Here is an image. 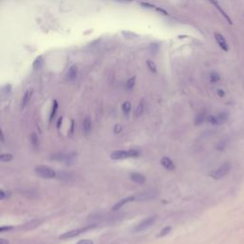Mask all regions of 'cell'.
<instances>
[{
    "mask_svg": "<svg viewBox=\"0 0 244 244\" xmlns=\"http://www.w3.org/2000/svg\"><path fill=\"white\" fill-rule=\"evenodd\" d=\"M216 93H217V96H219V97H223L225 96V92L222 89H217L216 90Z\"/></svg>",
    "mask_w": 244,
    "mask_h": 244,
    "instance_id": "36",
    "label": "cell"
},
{
    "mask_svg": "<svg viewBox=\"0 0 244 244\" xmlns=\"http://www.w3.org/2000/svg\"><path fill=\"white\" fill-rule=\"evenodd\" d=\"M146 64H147V66L148 68L150 69V71L153 72H156V65L155 64V62H153L152 60H147L146 61Z\"/></svg>",
    "mask_w": 244,
    "mask_h": 244,
    "instance_id": "30",
    "label": "cell"
},
{
    "mask_svg": "<svg viewBox=\"0 0 244 244\" xmlns=\"http://www.w3.org/2000/svg\"><path fill=\"white\" fill-rule=\"evenodd\" d=\"M207 119V115H206V113L205 112H200L199 114H198V115L195 117V124L196 126L198 125H201L205 120Z\"/></svg>",
    "mask_w": 244,
    "mask_h": 244,
    "instance_id": "18",
    "label": "cell"
},
{
    "mask_svg": "<svg viewBox=\"0 0 244 244\" xmlns=\"http://www.w3.org/2000/svg\"><path fill=\"white\" fill-rule=\"evenodd\" d=\"M77 72H78L77 67H76L75 65H72L67 72V75H66L67 79L70 80V81L75 80L76 78V76H77Z\"/></svg>",
    "mask_w": 244,
    "mask_h": 244,
    "instance_id": "16",
    "label": "cell"
},
{
    "mask_svg": "<svg viewBox=\"0 0 244 244\" xmlns=\"http://www.w3.org/2000/svg\"><path fill=\"white\" fill-rule=\"evenodd\" d=\"M62 120H63V118L62 117H60L58 119V122H57V128L59 129V128H60V124L62 123Z\"/></svg>",
    "mask_w": 244,
    "mask_h": 244,
    "instance_id": "40",
    "label": "cell"
},
{
    "mask_svg": "<svg viewBox=\"0 0 244 244\" xmlns=\"http://www.w3.org/2000/svg\"><path fill=\"white\" fill-rule=\"evenodd\" d=\"M243 18H244V12H243Z\"/></svg>",
    "mask_w": 244,
    "mask_h": 244,
    "instance_id": "44",
    "label": "cell"
},
{
    "mask_svg": "<svg viewBox=\"0 0 244 244\" xmlns=\"http://www.w3.org/2000/svg\"><path fill=\"white\" fill-rule=\"evenodd\" d=\"M83 130L86 134H89L92 130V122H91L90 117H85L83 120Z\"/></svg>",
    "mask_w": 244,
    "mask_h": 244,
    "instance_id": "20",
    "label": "cell"
},
{
    "mask_svg": "<svg viewBox=\"0 0 244 244\" xmlns=\"http://www.w3.org/2000/svg\"><path fill=\"white\" fill-rule=\"evenodd\" d=\"M0 136H1V142L4 143V135H3V131L1 130V132H0Z\"/></svg>",
    "mask_w": 244,
    "mask_h": 244,
    "instance_id": "41",
    "label": "cell"
},
{
    "mask_svg": "<svg viewBox=\"0 0 244 244\" xmlns=\"http://www.w3.org/2000/svg\"><path fill=\"white\" fill-rule=\"evenodd\" d=\"M131 109H132V105H131V102L129 101H125L122 105V110H123V113L125 114L126 115H128L131 112Z\"/></svg>",
    "mask_w": 244,
    "mask_h": 244,
    "instance_id": "24",
    "label": "cell"
},
{
    "mask_svg": "<svg viewBox=\"0 0 244 244\" xmlns=\"http://www.w3.org/2000/svg\"><path fill=\"white\" fill-rule=\"evenodd\" d=\"M156 216H149L147 217L146 219H144L140 222L139 224H138L135 226V232H143V231L149 229L150 227H151L153 223L156 222Z\"/></svg>",
    "mask_w": 244,
    "mask_h": 244,
    "instance_id": "5",
    "label": "cell"
},
{
    "mask_svg": "<svg viewBox=\"0 0 244 244\" xmlns=\"http://www.w3.org/2000/svg\"><path fill=\"white\" fill-rule=\"evenodd\" d=\"M129 157V153H128V151H115L114 153H112L111 155V158L112 159H115V160H120V159H125V158Z\"/></svg>",
    "mask_w": 244,
    "mask_h": 244,
    "instance_id": "11",
    "label": "cell"
},
{
    "mask_svg": "<svg viewBox=\"0 0 244 244\" xmlns=\"http://www.w3.org/2000/svg\"><path fill=\"white\" fill-rule=\"evenodd\" d=\"M12 158H14V156H12V153H2V155L0 156V161L9 162L12 160Z\"/></svg>",
    "mask_w": 244,
    "mask_h": 244,
    "instance_id": "26",
    "label": "cell"
},
{
    "mask_svg": "<svg viewBox=\"0 0 244 244\" xmlns=\"http://www.w3.org/2000/svg\"><path fill=\"white\" fill-rule=\"evenodd\" d=\"M119 1H132V0H119Z\"/></svg>",
    "mask_w": 244,
    "mask_h": 244,
    "instance_id": "42",
    "label": "cell"
},
{
    "mask_svg": "<svg viewBox=\"0 0 244 244\" xmlns=\"http://www.w3.org/2000/svg\"><path fill=\"white\" fill-rule=\"evenodd\" d=\"M171 231H172V227H171V226L165 227V228L162 229L160 232H159V234L157 235V237H165V235H168L171 232Z\"/></svg>",
    "mask_w": 244,
    "mask_h": 244,
    "instance_id": "27",
    "label": "cell"
},
{
    "mask_svg": "<svg viewBox=\"0 0 244 244\" xmlns=\"http://www.w3.org/2000/svg\"><path fill=\"white\" fill-rule=\"evenodd\" d=\"M77 244H93V242L90 239H84V240H80Z\"/></svg>",
    "mask_w": 244,
    "mask_h": 244,
    "instance_id": "37",
    "label": "cell"
},
{
    "mask_svg": "<svg viewBox=\"0 0 244 244\" xmlns=\"http://www.w3.org/2000/svg\"><path fill=\"white\" fill-rule=\"evenodd\" d=\"M10 196V193H8V192H5L4 190H1L0 191V199L3 200V199H5L7 198H9Z\"/></svg>",
    "mask_w": 244,
    "mask_h": 244,
    "instance_id": "33",
    "label": "cell"
},
{
    "mask_svg": "<svg viewBox=\"0 0 244 244\" xmlns=\"http://www.w3.org/2000/svg\"><path fill=\"white\" fill-rule=\"evenodd\" d=\"M128 153H129V157H138L140 156V152L138 150H135V149H130L128 150Z\"/></svg>",
    "mask_w": 244,
    "mask_h": 244,
    "instance_id": "29",
    "label": "cell"
},
{
    "mask_svg": "<svg viewBox=\"0 0 244 244\" xmlns=\"http://www.w3.org/2000/svg\"><path fill=\"white\" fill-rule=\"evenodd\" d=\"M121 130H122V126L120 124H117V125L114 126V134H119V132H121Z\"/></svg>",
    "mask_w": 244,
    "mask_h": 244,
    "instance_id": "34",
    "label": "cell"
},
{
    "mask_svg": "<svg viewBox=\"0 0 244 244\" xmlns=\"http://www.w3.org/2000/svg\"><path fill=\"white\" fill-rule=\"evenodd\" d=\"M0 244H10V241L8 239L0 238Z\"/></svg>",
    "mask_w": 244,
    "mask_h": 244,
    "instance_id": "39",
    "label": "cell"
},
{
    "mask_svg": "<svg viewBox=\"0 0 244 244\" xmlns=\"http://www.w3.org/2000/svg\"><path fill=\"white\" fill-rule=\"evenodd\" d=\"M208 1L212 4V5L216 8V9L219 12V14L222 15V17H223L227 22L229 23V25H233V21L232 19H231V17L228 15V14L223 10V8L221 7V5L219 4V2H218V0H208Z\"/></svg>",
    "mask_w": 244,
    "mask_h": 244,
    "instance_id": "7",
    "label": "cell"
},
{
    "mask_svg": "<svg viewBox=\"0 0 244 244\" xmlns=\"http://www.w3.org/2000/svg\"><path fill=\"white\" fill-rule=\"evenodd\" d=\"M42 221H43V219H41V218H37V219H33V220H31V221L27 222L26 224H24L23 227H22V229L25 230V231L33 230V229L37 228V227L42 223Z\"/></svg>",
    "mask_w": 244,
    "mask_h": 244,
    "instance_id": "9",
    "label": "cell"
},
{
    "mask_svg": "<svg viewBox=\"0 0 244 244\" xmlns=\"http://www.w3.org/2000/svg\"><path fill=\"white\" fill-rule=\"evenodd\" d=\"M144 113V102L140 101V103L138 104V106L136 107L135 112V117H140L141 115Z\"/></svg>",
    "mask_w": 244,
    "mask_h": 244,
    "instance_id": "22",
    "label": "cell"
},
{
    "mask_svg": "<svg viewBox=\"0 0 244 244\" xmlns=\"http://www.w3.org/2000/svg\"><path fill=\"white\" fill-rule=\"evenodd\" d=\"M57 109H58V103L56 100H54L53 101V107H52V112H51V114H50V122L53 121V119L54 118L55 114H56V112H57Z\"/></svg>",
    "mask_w": 244,
    "mask_h": 244,
    "instance_id": "23",
    "label": "cell"
},
{
    "mask_svg": "<svg viewBox=\"0 0 244 244\" xmlns=\"http://www.w3.org/2000/svg\"><path fill=\"white\" fill-rule=\"evenodd\" d=\"M229 113L224 111V112H221L219 113L216 117V120H217V125H222V124H224L227 120H228L229 118Z\"/></svg>",
    "mask_w": 244,
    "mask_h": 244,
    "instance_id": "17",
    "label": "cell"
},
{
    "mask_svg": "<svg viewBox=\"0 0 244 244\" xmlns=\"http://www.w3.org/2000/svg\"><path fill=\"white\" fill-rule=\"evenodd\" d=\"M31 144L35 150H37L39 147V141H38V136L36 132H33L31 135Z\"/></svg>",
    "mask_w": 244,
    "mask_h": 244,
    "instance_id": "21",
    "label": "cell"
},
{
    "mask_svg": "<svg viewBox=\"0 0 244 244\" xmlns=\"http://www.w3.org/2000/svg\"><path fill=\"white\" fill-rule=\"evenodd\" d=\"M206 120L209 123L213 124V125H217V120H216V115H208Z\"/></svg>",
    "mask_w": 244,
    "mask_h": 244,
    "instance_id": "32",
    "label": "cell"
},
{
    "mask_svg": "<svg viewBox=\"0 0 244 244\" xmlns=\"http://www.w3.org/2000/svg\"><path fill=\"white\" fill-rule=\"evenodd\" d=\"M33 93V89H29V90H27L26 92H25L24 96L22 97V100H21V109H25V108H26V106L28 105V103H29L30 100H31V98H32Z\"/></svg>",
    "mask_w": 244,
    "mask_h": 244,
    "instance_id": "10",
    "label": "cell"
},
{
    "mask_svg": "<svg viewBox=\"0 0 244 244\" xmlns=\"http://www.w3.org/2000/svg\"><path fill=\"white\" fill-rule=\"evenodd\" d=\"M215 39L216 41L217 45L219 46V48L224 51V52H228L229 51V46H228V43H227V41L225 39V37L221 35L219 33H215Z\"/></svg>",
    "mask_w": 244,
    "mask_h": 244,
    "instance_id": "8",
    "label": "cell"
},
{
    "mask_svg": "<svg viewBox=\"0 0 244 244\" xmlns=\"http://www.w3.org/2000/svg\"><path fill=\"white\" fill-rule=\"evenodd\" d=\"M130 178L132 181L138 183V184H143V183H145V181H146V177L139 173H132L130 174Z\"/></svg>",
    "mask_w": 244,
    "mask_h": 244,
    "instance_id": "13",
    "label": "cell"
},
{
    "mask_svg": "<svg viewBox=\"0 0 244 244\" xmlns=\"http://www.w3.org/2000/svg\"><path fill=\"white\" fill-rule=\"evenodd\" d=\"M43 64H44V58L43 56H38L35 59V61H33V68L35 70H40L42 66H43Z\"/></svg>",
    "mask_w": 244,
    "mask_h": 244,
    "instance_id": "19",
    "label": "cell"
},
{
    "mask_svg": "<svg viewBox=\"0 0 244 244\" xmlns=\"http://www.w3.org/2000/svg\"><path fill=\"white\" fill-rule=\"evenodd\" d=\"M35 173L36 174H38L39 177L43 178H54L56 177V173H55V171L54 169L43 165L35 167Z\"/></svg>",
    "mask_w": 244,
    "mask_h": 244,
    "instance_id": "2",
    "label": "cell"
},
{
    "mask_svg": "<svg viewBox=\"0 0 244 244\" xmlns=\"http://www.w3.org/2000/svg\"><path fill=\"white\" fill-rule=\"evenodd\" d=\"M161 165L164 167L166 170H169V171H173L174 169V162L172 161V159L169 157H162V159L160 161Z\"/></svg>",
    "mask_w": 244,
    "mask_h": 244,
    "instance_id": "15",
    "label": "cell"
},
{
    "mask_svg": "<svg viewBox=\"0 0 244 244\" xmlns=\"http://www.w3.org/2000/svg\"><path fill=\"white\" fill-rule=\"evenodd\" d=\"M231 170V164L230 162H224L219 168H217L216 170L213 171L211 173V177L214 179H220L222 177H224L225 175L230 172Z\"/></svg>",
    "mask_w": 244,
    "mask_h": 244,
    "instance_id": "3",
    "label": "cell"
},
{
    "mask_svg": "<svg viewBox=\"0 0 244 244\" xmlns=\"http://www.w3.org/2000/svg\"><path fill=\"white\" fill-rule=\"evenodd\" d=\"M114 244H121V243H114Z\"/></svg>",
    "mask_w": 244,
    "mask_h": 244,
    "instance_id": "43",
    "label": "cell"
},
{
    "mask_svg": "<svg viewBox=\"0 0 244 244\" xmlns=\"http://www.w3.org/2000/svg\"><path fill=\"white\" fill-rule=\"evenodd\" d=\"M157 195V192L156 190H147L144 192H141L136 195H135V200L138 201H147L152 198H155Z\"/></svg>",
    "mask_w": 244,
    "mask_h": 244,
    "instance_id": "6",
    "label": "cell"
},
{
    "mask_svg": "<svg viewBox=\"0 0 244 244\" xmlns=\"http://www.w3.org/2000/svg\"><path fill=\"white\" fill-rule=\"evenodd\" d=\"M219 80H220V75H218L217 72H212L211 74H210V81H211L212 83H216Z\"/></svg>",
    "mask_w": 244,
    "mask_h": 244,
    "instance_id": "25",
    "label": "cell"
},
{
    "mask_svg": "<svg viewBox=\"0 0 244 244\" xmlns=\"http://www.w3.org/2000/svg\"><path fill=\"white\" fill-rule=\"evenodd\" d=\"M227 142H228V141H226L225 139L220 140L216 145V150H218V151H222V150H224L225 147H226V145H227Z\"/></svg>",
    "mask_w": 244,
    "mask_h": 244,
    "instance_id": "31",
    "label": "cell"
},
{
    "mask_svg": "<svg viewBox=\"0 0 244 244\" xmlns=\"http://www.w3.org/2000/svg\"><path fill=\"white\" fill-rule=\"evenodd\" d=\"M10 230H12V226H2L1 228H0V232L1 233H4L5 231H10Z\"/></svg>",
    "mask_w": 244,
    "mask_h": 244,
    "instance_id": "35",
    "label": "cell"
},
{
    "mask_svg": "<svg viewBox=\"0 0 244 244\" xmlns=\"http://www.w3.org/2000/svg\"><path fill=\"white\" fill-rule=\"evenodd\" d=\"M135 196H128V198H124V199H121V200H119L118 202L115 203V204L114 205V206H113L112 209L114 210V211H117V210H119L122 206H124L125 204L129 203V202H131V201L135 200Z\"/></svg>",
    "mask_w": 244,
    "mask_h": 244,
    "instance_id": "14",
    "label": "cell"
},
{
    "mask_svg": "<svg viewBox=\"0 0 244 244\" xmlns=\"http://www.w3.org/2000/svg\"><path fill=\"white\" fill-rule=\"evenodd\" d=\"M141 5H142L143 7H148V8H150V9H153V8L156 9V7H155L153 5H152V4H149V3H141Z\"/></svg>",
    "mask_w": 244,
    "mask_h": 244,
    "instance_id": "38",
    "label": "cell"
},
{
    "mask_svg": "<svg viewBox=\"0 0 244 244\" xmlns=\"http://www.w3.org/2000/svg\"><path fill=\"white\" fill-rule=\"evenodd\" d=\"M77 156L76 153H56L51 156V159L56 160V161H62L67 165H72L75 161V158Z\"/></svg>",
    "mask_w": 244,
    "mask_h": 244,
    "instance_id": "1",
    "label": "cell"
},
{
    "mask_svg": "<svg viewBox=\"0 0 244 244\" xmlns=\"http://www.w3.org/2000/svg\"><path fill=\"white\" fill-rule=\"evenodd\" d=\"M56 177H58L60 180L69 181L74 179V174L71 172H67V171H59L56 174Z\"/></svg>",
    "mask_w": 244,
    "mask_h": 244,
    "instance_id": "12",
    "label": "cell"
},
{
    "mask_svg": "<svg viewBox=\"0 0 244 244\" xmlns=\"http://www.w3.org/2000/svg\"><path fill=\"white\" fill-rule=\"evenodd\" d=\"M135 76H132L131 78L128 79L127 83H126V88L128 90H132V88L135 87Z\"/></svg>",
    "mask_w": 244,
    "mask_h": 244,
    "instance_id": "28",
    "label": "cell"
},
{
    "mask_svg": "<svg viewBox=\"0 0 244 244\" xmlns=\"http://www.w3.org/2000/svg\"><path fill=\"white\" fill-rule=\"evenodd\" d=\"M95 227L96 226L89 225V226H86V227H83V228L72 230V231H69V232H66V233H64L63 235H61L60 237H59V238H60V239H66V238H72V237H77V235H81V234L84 233V232H86V231H88L90 229L95 228Z\"/></svg>",
    "mask_w": 244,
    "mask_h": 244,
    "instance_id": "4",
    "label": "cell"
}]
</instances>
